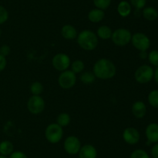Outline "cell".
Here are the masks:
<instances>
[{"mask_svg": "<svg viewBox=\"0 0 158 158\" xmlns=\"http://www.w3.org/2000/svg\"><path fill=\"white\" fill-rule=\"evenodd\" d=\"M93 72L97 78L106 80L112 78L116 75L117 68L115 64L109 59L101 58L95 63Z\"/></svg>", "mask_w": 158, "mask_h": 158, "instance_id": "1", "label": "cell"}, {"mask_svg": "<svg viewBox=\"0 0 158 158\" xmlns=\"http://www.w3.org/2000/svg\"><path fill=\"white\" fill-rule=\"evenodd\" d=\"M77 43L85 50H93L98 45V37L93 31L85 29L77 35Z\"/></svg>", "mask_w": 158, "mask_h": 158, "instance_id": "2", "label": "cell"}, {"mask_svg": "<svg viewBox=\"0 0 158 158\" xmlns=\"http://www.w3.org/2000/svg\"><path fill=\"white\" fill-rule=\"evenodd\" d=\"M63 136V127L57 123H51L46 127L45 131L46 139L51 143H57Z\"/></svg>", "mask_w": 158, "mask_h": 158, "instance_id": "3", "label": "cell"}, {"mask_svg": "<svg viewBox=\"0 0 158 158\" xmlns=\"http://www.w3.org/2000/svg\"><path fill=\"white\" fill-rule=\"evenodd\" d=\"M132 34L125 28H119L114 31L111 36V40L114 44L120 46H123L127 45L131 41Z\"/></svg>", "mask_w": 158, "mask_h": 158, "instance_id": "4", "label": "cell"}, {"mask_svg": "<svg viewBox=\"0 0 158 158\" xmlns=\"http://www.w3.org/2000/svg\"><path fill=\"white\" fill-rule=\"evenodd\" d=\"M154 71L152 67L143 64L139 67L134 73L135 80L140 84H146L151 81L154 77Z\"/></svg>", "mask_w": 158, "mask_h": 158, "instance_id": "5", "label": "cell"}, {"mask_svg": "<svg viewBox=\"0 0 158 158\" xmlns=\"http://www.w3.org/2000/svg\"><path fill=\"white\" fill-rule=\"evenodd\" d=\"M77 82V75L71 70L62 71L58 77L59 85L64 89H69L75 85Z\"/></svg>", "mask_w": 158, "mask_h": 158, "instance_id": "6", "label": "cell"}, {"mask_svg": "<svg viewBox=\"0 0 158 158\" xmlns=\"http://www.w3.org/2000/svg\"><path fill=\"white\" fill-rule=\"evenodd\" d=\"M133 46L138 50H148L151 46V40L146 34L143 33H136L131 37Z\"/></svg>", "mask_w": 158, "mask_h": 158, "instance_id": "7", "label": "cell"}, {"mask_svg": "<svg viewBox=\"0 0 158 158\" xmlns=\"http://www.w3.org/2000/svg\"><path fill=\"white\" fill-rule=\"evenodd\" d=\"M27 108L32 114L41 113L45 108V101L40 95H32L27 102Z\"/></svg>", "mask_w": 158, "mask_h": 158, "instance_id": "8", "label": "cell"}, {"mask_svg": "<svg viewBox=\"0 0 158 158\" xmlns=\"http://www.w3.org/2000/svg\"><path fill=\"white\" fill-rule=\"evenodd\" d=\"M52 64L57 71H64L70 66V58L67 54L59 53L52 58Z\"/></svg>", "mask_w": 158, "mask_h": 158, "instance_id": "9", "label": "cell"}, {"mask_svg": "<svg viewBox=\"0 0 158 158\" xmlns=\"http://www.w3.org/2000/svg\"><path fill=\"white\" fill-rule=\"evenodd\" d=\"M63 147L66 153L70 155H75L80 151L81 143L78 137L75 136H69L65 139Z\"/></svg>", "mask_w": 158, "mask_h": 158, "instance_id": "10", "label": "cell"}, {"mask_svg": "<svg viewBox=\"0 0 158 158\" xmlns=\"http://www.w3.org/2000/svg\"><path fill=\"white\" fill-rule=\"evenodd\" d=\"M123 138L127 143L134 145L140 141V135L138 130L134 127H127L123 131Z\"/></svg>", "mask_w": 158, "mask_h": 158, "instance_id": "11", "label": "cell"}, {"mask_svg": "<svg viewBox=\"0 0 158 158\" xmlns=\"http://www.w3.org/2000/svg\"><path fill=\"white\" fill-rule=\"evenodd\" d=\"M145 134L150 143H158V124L153 122L147 126Z\"/></svg>", "mask_w": 158, "mask_h": 158, "instance_id": "12", "label": "cell"}, {"mask_svg": "<svg viewBox=\"0 0 158 158\" xmlns=\"http://www.w3.org/2000/svg\"><path fill=\"white\" fill-rule=\"evenodd\" d=\"M131 111L135 118L143 119L147 113V106L142 101H137L133 104Z\"/></svg>", "mask_w": 158, "mask_h": 158, "instance_id": "13", "label": "cell"}, {"mask_svg": "<svg viewBox=\"0 0 158 158\" xmlns=\"http://www.w3.org/2000/svg\"><path fill=\"white\" fill-rule=\"evenodd\" d=\"M97 149L91 144H86L80 148L79 151L80 158H97Z\"/></svg>", "mask_w": 158, "mask_h": 158, "instance_id": "14", "label": "cell"}, {"mask_svg": "<svg viewBox=\"0 0 158 158\" xmlns=\"http://www.w3.org/2000/svg\"><path fill=\"white\" fill-rule=\"evenodd\" d=\"M61 34L63 38L66 40H73L77 37V31L72 25H65L61 29Z\"/></svg>", "mask_w": 158, "mask_h": 158, "instance_id": "15", "label": "cell"}, {"mask_svg": "<svg viewBox=\"0 0 158 158\" xmlns=\"http://www.w3.org/2000/svg\"><path fill=\"white\" fill-rule=\"evenodd\" d=\"M105 16L104 11L100 9H94L90 10L88 13V19L90 22L94 23L102 21Z\"/></svg>", "mask_w": 158, "mask_h": 158, "instance_id": "16", "label": "cell"}, {"mask_svg": "<svg viewBox=\"0 0 158 158\" xmlns=\"http://www.w3.org/2000/svg\"><path fill=\"white\" fill-rule=\"evenodd\" d=\"M117 12L119 15L122 17H127L131 14V6L128 2L122 1L120 2L117 6Z\"/></svg>", "mask_w": 158, "mask_h": 158, "instance_id": "17", "label": "cell"}, {"mask_svg": "<svg viewBox=\"0 0 158 158\" xmlns=\"http://www.w3.org/2000/svg\"><path fill=\"white\" fill-rule=\"evenodd\" d=\"M13 144L10 141L4 140L0 143V155L9 156L13 152Z\"/></svg>", "mask_w": 158, "mask_h": 158, "instance_id": "18", "label": "cell"}, {"mask_svg": "<svg viewBox=\"0 0 158 158\" xmlns=\"http://www.w3.org/2000/svg\"><path fill=\"white\" fill-rule=\"evenodd\" d=\"M143 16L149 21L156 20L158 17V12L154 7H147L143 10Z\"/></svg>", "mask_w": 158, "mask_h": 158, "instance_id": "19", "label": "cell"}, {"mask_svg": "<svg viewBox=\"0 0 158 158\" xmlns=\"http://www.w3.org/2000/svg\"><path fill=\"white\" fill-rule=\"evenodd\" d=\"M112 29L107 26H101L97 29V37L103 40H107L111 38L112 36Z\"/></svg>", "mask_w": 158, "mask_h": 158, "instance_id": "20", "label": "cell"}, {"mask_svg": "<svg viewBox=\"0 0 158 158\" xmlns=\"http://www.w3.org/2000/svg\"><path fill=\"white\" fill-rule=\"evenodd\" d=\"M96 79V76L94 75V72L90 71H86V72L82 73L80 76V81L85 85H90L94 83Z\"/></svg>", "mask_w": 158, "mask_h": 158, "instance_id": "21", "label": "cell"}, {"mask_svg": "<svg viewBox=\"0 0 158 158\" xmlns=\"http://www.w3.org/2000/svg\"><path fill=\"white\" fill-rule=\"evenodd\" d=\"M70 121H71L70 116H69L68 113L63 112V113H60V114L57 116L56 123L59 124L60 126L63 127L69 125Z\"/></svg>", "mask_w": 158, "mask_h": 158, "instance_id": "22", "label": "cell"}, {"mask_svg": "<svg viewBox=\"0 0 158 158\" xmlns=\"http://www.w3.org/2000/svg\"><path fill=\"white\" fill-rule=\"evenodd\" d=\"M148 100L151 106L158 108V89L153 90L149 93Z\"/></svg>", "mask_w": 158, "mask_h": 158, "instance_id": "23", "label": "cell"}, {"mask_svg": "<svg viewBox=\"0 0 158 158\" xmlns=\"http://www.w3.org/2000/svg\"><path fill=\"white\" fill-rule=\"evenodd\" d=\"M85 64L83 61L80 60H74L71 64V71H73L76 74H79V73H82L84 70Z\"/></svg>", "mask_w": 158, "mask_h": 158, "instance_id": "24", "label": "cell"}, {"mask_svg": "<svg viewBox=\"0 0 158 158\" xmlns=\"http://www.w3.org/2000/svg\"><path fill=\"white\" fill-rule=\"evenodd\" d=\"M43 91V86L40 82L35 81L31 84L30 91L32 95H40Z\"/></svg>", "mask_w": 158, "mask_h": 158, "instance_id": "25", "label": "cell"}, {"mask_svg": "<svg viewBox=\"0 0 158 158\" xmlns=\"http://www.w3.org/2000/svg\"><path fill=\"white\" fill-rule=\"evenodd\" d=\"M148 58L151 64L153 66L158 67V50H153L148 54Z\"/></svg>", "mask_w": 158, "mask_h": 158, "instance_id": "26", "label": "cell"}, {"mask_svg": "<svg viewBox=\"0 0 158 158\" xmlns=\"http://www.w3.org/2000/svg\"><path fill=\"white\" fill-rule=\"evenodd\" d=\"M94 3L97 9L105 10L110 6L111 0H94Z\"/></svg>", "mask_w": 158, "mask_h": 158, "instance_id": "27", "label": "cell"}, {"mask_svg": "<svg viewBox=\"0 0 158 158\" xmlns=\"http://www.w3.org/2000/svg\"><path fill=\"white\" fill-rule=\"evenodd\" d=\"M130 158H150V156L145 150L142 149H137L132 152Z\"/></svg>", "mask_w": 158, "mask_h": 158, "instance_id": "28", "label": "cell"}, {"mask_svg": "<svg viewBox=\"0 0 158 158\" xmlns=\"http://www.w3.org/2000/svg\"><path fill=\"white\" fill-rule=\"evenodd\" d=\"M9 19V12L7 9L3 6H0V25L6 23Z\"/></svg>", "mask_w": 158, "mask_h": 158, "instance_id": "29", "label": "cell"}, {"mask_svg": "<svg viewBox=\"0 0 158 158\" xmlns=\"http://www.w3.org/2000/svg\"><path fill=\"white\" fill-rule=\"evenodd\" d=\"M131 2L134 7H135L137 9H141L144 8L147 0H131Z\"/></svg>", "mask_w": 158, "mask_h": 158, "instance_id": "30", "label": "cell"}, {"mask_svg": "<svg viewBox=\"0 0 158 158\" xmlns=\"http://www.w3.org/2000/svg\"><path fill=\"white\" fill-rule=\"evenodd\" d=\"M10 46L9 45L4 44L2 46H0V55L3 56V57H7L9 54H10Z\"/></svg>", "mask_w": 158, "mask_h": 158, "instance_id": "31", "label": "cell"}, {"mask_svg": "<svg viewBox=\"0 0 158 158\" xmlns=\"http://www.w3.org/2000/svg\"><path fill=\"white\" fill-rule=\"evenodd\" d=\"M9 158H28L27 156L22 151H14L9 155Z\"/></svg>", "mask_w": 158, "mask_h": 158, "instance_id": "32", "label": "cell"}, {"mask_svg": "<svg viewBox=\"0 0 158 158\" xmlns=\"http://www.w3.org/2000/svg\"><path fill=\"white\" fill-rule=\"evenodd\" d=\"M151 155L153 158H158V143L153 146L151 149Z\"/></svg>", "mask_w": 158, "mask_h": 158, "instance_id": "33", "label": "cell"}, {"mask_svg": "<svg viewBox=\"0 0 158 158\" xmlns=\"http://www.w3.org/2000/svg\"><path fill=\"white\" fill-rule=\"evenodd\" d=\"M6 64H7V62H6V57H3V56H2V55H0V72H1V71H2L3 70L6 68Z\"/></svg>", "mask_w": 158, "mask_h": 158, "instance_id": "34", "label": "cell"}, {"mask_svg": "<svg viewBox=\"0 0 158 158\" xmlns=\"http://www.w3.org/2000/svg\"><path fill=\"white\" fill-rule=\"evenodd\" d=\"M148 56V54L147 53V50H142L140 52V57L141 59H146Z\"/></svg>", "mask_w": 158, "mask_h": 158, "instance_id": "35", "label": "cell"}, {"mask_svg": "<svg viewBox=\"0 0 158 158\" xmlns=\"http://www.w3.org/2000/svg\"><path fill=\"white\" fill-rule=\"evenodd\" d=\"M154 80H155V81L158 84V67H157L156 70L154 71Z\"/></svg>", "mask_w": 158, "mask_h": 158, "instance_id": "36", "label": "cell"}, {"mask_svg": "<svg viewBox=\"0 0 158 158\" xmlns=\"http://www.w3.org/2000/svg\"><path fill=\"white\" fill-rule=\"evenodd\" d=\"M0 158H7L6 156H2V155H0Z\"/></svg>", "mask_w": 158, "mask_h": 158, "instance_id": "37", "label": "cell"}, {"mask_svg": "<svg viewBox=\"0 0 158 158\" xmlns=\"http://www.w3.org/2000/svg\"><path fill=\"white\" fill-rule=\"evenodd\" d=\"M1 34H2V32H1V29H0V37H1Z\"/></svg>", "mask_w": 158, "mask_h": 158, "instance_id": "38", "label": "cell"}]
</instances>
